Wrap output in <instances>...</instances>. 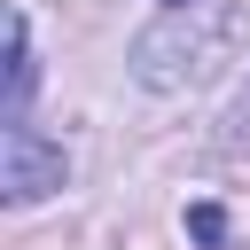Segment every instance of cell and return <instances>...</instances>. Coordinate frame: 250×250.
I'll return each instance as SVG.
<instances>
[{"label":"cell","mask_w":250,"mask_h":250,"mask_svg":"<svg viewBox=\"0 0 250 250\" xmlns=\"http://www.w3.org/2000/svg\"><path fill=\"white\" fill-rule=\"evenodd\" d=\"M62 180H70L62 141H47L31 117L0 125V195H8V203H39V195H55Z\"/></svg>","instance_id":"cell-1"},{"label":"cell","mask_w":250,"mask_h":250,"mask_svg":"<svg viewBox=\"0 0 250 250\" xmlns=\"http://www.w3.org/2000/svg\"><path fill=\"white\" fill-rule=\"evenodd\" d=\"M31 78H39V62H31V23H23V8H8V117H0V125H16V117L31 109Z\"/></svg>","instance_id":"cell-2"},{"label":"cell","mask_w":250,"mask_h":250,"mask_svg":"<svg viewBox=\"0 0 250 250\" xmlns=\"http://www.w3.org/2000/svg\"><path fill=\"white\" fill-rule=\"evenodd\" d=\"M172 8H180V0H172Z\"/></svg>","instance_id":"cell-3"}]
</instances>
